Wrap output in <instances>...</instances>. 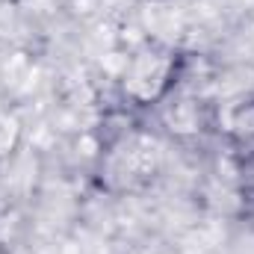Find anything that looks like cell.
<instances>
[{"mask_svg":"<svg viewBox=\"0 0 254 254\" xmlns=\"http://www.w3.org/2000/svg\"><path fill=\"white\" fill-rule=\"evenodd\" d=\"M172 71H175V63L169 54H160V51L136 54L125 74V89L136 101L160 98L172 83Z\"/></svg>","mask_w":254,"mask_h":254,"instance_id":"6da1fadb","label":"cell"},{"mask_svg":"<svg viewBox=\"0 0 254 254\" xmlns=\"http://www.w3.org/2000/svg\"><path fill=\"white\" fill-rule=\"evenodd\" d=\"M21 142V122L12 113H0V160H6Z\"/></svg>","mask_w":254,"mask_h":254,"instance_id":"7a4b0ae2","label":"cell"},{"mask_svg":"<svg viewBox=\"0 0 254 254\" xmlns=\"http://www.w3.org/2000/svg\"><path fill=\"white\" fill-rule=\"evenodd\" d=\"M231 130H234V136H237L240 142L254 145V101H252V104H246L243 110H237V113H234Z\"/></svg>","mask_w":254,"mask_h":254,"instance_id":"3957f363","label":"cell"}]
</instances>
